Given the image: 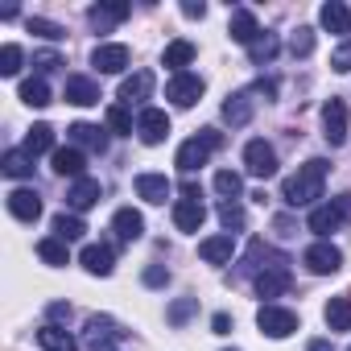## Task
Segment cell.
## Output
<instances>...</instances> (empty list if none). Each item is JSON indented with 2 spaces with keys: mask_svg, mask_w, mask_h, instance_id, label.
<instances>
[{
  "mask_svg": "<svg viewBox=\"0 0 351 351\" xmlns=\"http://www.w3.org/2000/svg\"><path fill=\"white\" fill-rule=\"evenodd\" d=\"M347 219H351V195H339V199H330V203H322V207L310 211V232H314L318 240H326V236L339 232Z\"/></svg>",
  "mask_w": 351,
  "mask_h": 351,
  "instance_id": "3",
  "label": "cell"
},
{
  "mask_svg": "<svg viewBox=\"0 0 351 351\" xmlns=\"http://www.w3.org/2000/svg\"><path fill=\"white\" fill-rule=\"evenodd\" d=\"M128 13H132V9L124 5V0H104V5H91V9H87V21H91V29L108 34V29H112V25H120Z\"/></svg>",
  "mask_w": 351,
  "mask_h": 351,
  "instance_id": "14",
  "label": "cell"
},
{
  "mask_svg": "<svg viewBox=\"0 0 351 351\" xmlns=\"http://www.w3.org/2000/svg\"><path fill=\"white\" fill-rule=\"evenodd\" d=\"M252 285H256V293H261V298H281V293L293 285V273H289V265H277V269L256 273V277H252Z\"/></svg>",
  "mask_w": 351,
  "mask_h": 351,
  "instance_id": "17",
  "label": "cell"
},
{
  "mask_svg": "<svg viewBox=\"0 0 351 351\" xmlns=\"http://www.w3.org/2000/svg\"><path fill=\"white\" fill-rule=\"evenodd\" d=\"M228 34H232V42L252 46V42L261 38V25H256V17H252L248 9H236V13H232V21H228Z\"/></svg>",
  "mask_w": 351,
  "mask_h": 351,
  "instance_id": "26",
  "label": "cell"
},
{
  "mask_svg": "<svg viewBox=\"0 0 351 351\" xmlns=\"http://www.w3.org/2000/svg\"><path fill=\"white\" fill-rule=\"evenodd\" d=\"M318 21H322L326 34H339L347 42V34H351V9L343 5V0H326V5L318 9Z\"/></svg>",
  "mask_w": 351,
  "mask_h": 351,
  "instance_id": "18",
  "label": "cell"
},
{
  "mask_svg": "<svg viewBox=\"0 0 351 351\" xmlns=\"http://www.w3.org/2000/svg\"><path fill=\"white\" fill-rule=\"evenodd\" d=\"M62 95H66V104H75V108H91V104H99V83L87 79V75H66Z\"/></svg>",
  "mask_w": 351,
  "mask_h": 351,
  "instance_id": "15",
  "label": "cell"
},
{
  "mask_svg": "<svg viewBox=\"0 0 351 351\" xmlns=\"http://www.w3.org/2000/svg\"><path fill=\"white\" fill-rule=\"evenodd\" d=\"M219 145H223V132L203 128L199 136H191V141H182V145H178V157H173V165H178L182 173H195L199 165H207V157H211Z\"/></svg>",
  "mask_w": 351,
  "mask_h": 351,
  "instance_id": "2",
  "label": "cell"
},
{
  "mask_svg": "<svg viewBox=\"0 0 351 351\" xmlns=\"http://www.w3.org/2000/svg\"><path fill=\"white\" fill-rule=\"evenodd\" d=\"M219 223L228 228V236L244 232V207H240L236 199H223V203H219Z\"/></svg>",
  "mask_w": 351,
  "mask_h": 351,
  "instance_id": "39",
  "label": "cell"
},
{
  "mask_svg": "<svg viewBox=\"0 0 351 351\" xmlns=\"http://www.w3.org/2000/svg\"><path fill=\"white\" fill-rule=\"evenodd\" d=\"M215 191L223 195V199H240V191H244V178L236 169H219L215 173Z\"/></svg>",
  "mask_w": 351,
  "mask_h": 351,
  "instance_id": "42",
  "label": "cell"
},
{
  "mask_svg": "<svg viewBox=\"0 0 351 351\" xmlns=\"http://www.w3.org/2000/svg\"><path fill=\"white\" fill-rule=\"evenodd\" d=\"M161 62L173 71V75H182L191 62H195V42H186V38H178V42H169L165 46V54H161Z\"/></svg>",
  "mask_w": 351,
  "mask_h": 351,
  "instance_id": "30",
  "label": "cell"
},
{
  "mask_svg": "<svg viewBox=\"0 0 351 351\" xmlns=\"http://www.w3.org/2000/svg\"><path fill=\"white\" fill-rule=\"evenodd\" d=\"M104 120H108V128H112L116 136H132V132H136V124H132V116H128V108H124V104H112Z\"/></svg>",
  "mask_w": 351,
  "mask_h": 351,
  "instance_id": "38",
  "label": "cell"
},
{
  "mask_svg": "<svg viewBox=\"0 0 351 351\" xmlns=\"http://www.w3.org/2000/svg\"><path fill=\"white\" fill-rule=\"evenodd\" d=\"M50 165H54V173H58V178H87V157H83V149H75V145H66V149H54L50 153Z\"/></svg>",
  "mask_w": 351,
  "mask_h": 351,
  "instance_id": "12",
  "label": "cell"
},
{
  "mask_svg": "<svg viewBox=\"0 0 351 351\" xmlns=\"http://www.w3.org/2000/svg\"><path fill=\"white\" fill-rule=\"evenodd\" d=\"M244 169L252 178H273L277 173V149L269 141H248L244 145Z\"/></svg>",
  "mask_w": 351,
  "mask_h": 351,
  "instance_id": "7",
  "label": "cell"
},
{
  "mask_svg": "<svg viewBox=\"0 0 351 351\" xmlns=\"http://www.w3.org/2000/svg\"><path fill=\"white\" fill-rule=\"evenodd\" d=\"M277 232L289 236V232H293V219H289V215H277Z\"/></svg>",
  "mask_w": 351,
  "mask_h": 351,
  "instance_id": "53",
  "label": "cell"
},
{
  "mask_svg": "<svg viewBox=\"0 0 351 351\" xmlns=\"http://www.w3.org/2000/svg\"><path fill=\"white\" fill-rule=\"evenodd\" d=\"M289 54H293V58H310V54H314V29H310V25H298V29L289 34Z\"/></svg>",
  "mask_w": 351,
  "mask_h": 351,
  "instance_id": "40",
  "label": "cell"
},
{
  "mask_svg": "<svg viewBox=\"0 0 351 351\" xmlns=\"http://www.w3.org/2000/svg\"><path fill=\"white\" fill-rule=\"evenodd\" d=\"M9 211H13L21 223H38V215H42L38 191H9Z\"/></svg>",
  "mask_w": 351,
  "mask_h": 351,
  "instance_id": "25",
  "label": "cell"
},
{
  "mask_svg": "<svg viewBox=\"0 0 351 351\" xmlns=\"http://www.w3.org/2000/svg\"><path fill=\"white\" fill-rule=\"evenodd\" d=\"M17 95H21V104H29V108H46V104H54V99H50V83H46L42 75L25 79V83L17 87Z\"/></svg>",
  "mask_w": 351,
  "mask_h": 351,
  "instance_id": "31",
  "label": "cell"
},
{
  "mask_svg": "<svg viewBox=\"0 0 351 351\" xmlns=\"http://www.w3.org/2000/svg\"><path fill=\"white\" fill-rule=\"evenodd\" d=\"M136 136H141L145 145H161V141L169 136V116H165L161 108H141V116H136Z\"/></svg>",
  "mask_w": 351,
  "mask_h": 351,
  "instance_id": "9",
  "label": "cell"
},
{
  "mask_svg": "<svg viewBox=\"0 0 351 351\" xmlns=\"http://www.w3.org/2000/svg\"><path fill=\"white\" fill-rule=\"evenodd\" d=\"M25 29H29V34H38V38H46V42L66 38V29H62L58 21H46V17H29V21H25Z\"/></svg>",
  "mask_w": 351,
  "mask_h": 351,
  "instance_id": "43",
  "label": "cell"
},
{
  "mask_svg": "<svg viewBox=\"0 0 351 351\" xmlns=\"http://www.w3.org/2000/svg\"><path fill=\"white\" fill-rule=\"evenodd\" d=\"M29 157H42V153H54V128L50 124H34L25 132V145H21Z\"/></svg>",
  "mask_w": 351,
  "mask_h": 351,
  "instance_id": "32",
  "label": "cell"
},
{
  "mask_svg": "<svg viewBox=\"0 0 351 351\" xmlns=\"http://www.w3.org/2000/svg\"><path fill=\"white\" fill-rule=\"evenodd\" d=\"M195 310H199V298H178V302H173V306L165 310V318H169L173 326H182V322H186Z\"/></svg>",
  "mask_w": 351,
  "mask_h": 351,
  "instance_id": "44",
  "label": "cell"
},
{
  "mask_svg": "<svg viewBox=\"0 0 351 351\" xmlns=\"http://www.w3.org/2000/svg\"><path fill=\"white\" fill-rule=\"evenodd\" d=\"M248 91H252V95H265V99H277V79H256Z\"/></svg>",
  "mask_w": 351,
  "mask_h": 351,
  "instance_id": "48",
  "label": "cell"
},
{
  "mask_svg": "<svg viewBox=\"0 0 351 351\" xmlns=\"http://www.w3.org/2000/svg\"><path fill=\"white\" fill-rule=\"evenodd\" d=\"M54 236H58V240H66V244H71V240H83V236H87V223H83L75 211H71V215H66V211H58V215H54Z\"/></svg>",
  "mask_w": 351,
  "mask_h": 351,
  "instance_id": "35",
  "label": "cell"
},
{
  "mask_svg": "<svg viewBox=\"0 0 351 351\" xmlns=\"http://www.w3.org/2000/svg\"><path fill=\"white\" fill-rule=\"evenodd\" d=\"M21 62H25V54H21V46H17V42L0 46V75H5V79H13V75L21 71Z\"/></svg>",
  "mask_w": 351,
  "mask_h": 351,
  "instance_id": "41",
  "label": "cell"
},
{
  "mask_svg": "<svg viewBox=\"0 0 351 351\" xmlns=\"http://www.w3.org/2000/svg\"><path fill=\"white\" fill-rule=\"evenodd\" d=\"M128 330H120L108 314H91L87 318V347L91 351H108V343H116V339H124Z\"/></svg>",
  "mask_w": 351,
  "mask_h": 351,
  "instance_id": "11",
  "label": "cell"
},
{
  "mask_svg": "<svg viewBox=\"0 0 351 351\" xmlns=\"http://www.w3.org/2000/svg\"><path fill=\"white\" fill-rule=\"evenodd\" d=\"M99 195H104V186L95 182V178H79V182H71V191H66V207L79 215V211H91L95 203H99Z\"/></svg>",
  "mask_w": 351,
  "mask_h": 351,
  "instance_id": "19",
  "label": "cell"
},
{
  "mask_svg": "<svg viewBox=\"0 0 351 351\" xmlns=\"http://www.w3.org/2000/svg\"><path fill=\"white\" fill-rule=\"evenodd\" d=\"M232 252H236V240H232L228 232H223V236H207V240L199 244V256H203L207 265H228Z\"/></svg>",
  "mask_w": 351,
  "mask_h": 351,
  "instance_id": "27",
  "label": "cell"
},
{
  "mask_svg": "<svg viewBox=\"0 0 351 351\" xmlns=\"http://www.w3.org/2000/svg\"><path fill=\"white\" fill-rule=\"evenodd\" d=\"M79 261H83V269H87L91 277H112V269H116L112 244H87V248L79 252Z\"/></svg>",
  "mask_w": 351,
  "mask_h": 351,
  "instance_id": "16",
  "label": "cell"
},
{
  "mask_svg": "<svg viewBox=\"0 0 351 351\" xmlns=\"http://www.w3.org/2000/svg\"><path fill=\"white\" fill-rule=\"evenodd\" d=\"M306 351H335V347H330V339H310Z\"/></svg>",
  "mask_w": 351,
  "mask_h": 351,
  "instance_id": "52",
  "label": "cell"
},
{
  "mask_svg": "<svg viewBox=\"0 0 351 351\" xmlns=\"http://www.w3.org/2000/svg\"><path fill=\"white\" fill-rule=\"evenodd\" d=\"M322 136H326V145H335V149L347 141V104L335 99V95L322 104Z\"/></svg>",
  "mask_w": 351,
  "mask_h": 351,
  "instance_id": "8",
  "label": "cell"
},
{
  "mask_svg": "<svg viewBox=\"0 0 351 351\" xmlns=\"http://www.w3.org/2000/svg\"><path fill=\"white\" fill-rule=\"evenodd\" d=\"M203 91H207V83H203L199 75H191V71L173 75V79L165 83V99H169L173 108H195V104L203 99Z\"/></svg>",
  "mask_w": 351,
  "mask_h": 351,
  "instance_id": "6",
  "label": "cell"
},
{
  "mask_svg": "<svg viewBox=\"0 0 351 351\" xmlns=\"http://www.w3.org/2000/svg\"><path fill=\"white\" fill-rule=\"evenodd\" d=\"M277 50H281L277 34H261V38L248 46V62H252V66H269V62L277 58Z\"/></svg>",
  "mask_w": 351,
  "mask_h": 351,
  "instance_id": "34",
  "label": "cell"
},
{
  "mask_svg": "<svg viewBox=\"0 0 351 351\" xmlns=\"http://www.w3.org/2000/svg\"><path fill=\"white\" fill-rule=\"evenodd\" d=\"M38 256H42L46 265H54V269H58V265H66V261H71V248H66V240H58V236H46V240L38 244Z\"/></svg>",
  "mask_w": 351,
  "mask_h": 351,
  "instance_id": "37",
  "label": "cell"
},
{
  "mask_svg": "<svg viewBox=\"0 0 351 351\" xmlns=\"http://www.w3.org/2000/svg\"><path fill=\"white\" fill-rule=\"evenodd\" d=\"M132 186H136V195H141L145 203H153V207H161V203L169 199V191H173L165 173H136Z\"/></svg>",
  "mask_w": 351,
  "mask_h": 351,
  "instance_id": "20",
  "label": "cell"
},
{
  "mask_svg": "<svg viewBox=\"0 0 351 351\" xmlns=\"http://www.w3.org/2000/svg\"><path fill=\"white\" fill-rule=\"evenodd\" d=\"M182 17L199 21V17H207V5H203V0H186V5H182Z\"/></svg>",
  "mask_w": 351,
  "mask_h": 351,
  "instance_id": "49",
  "label": "cell"
},
{
  "mask_svg": "<svg viewBox=\"0 0 351 351\" xmlns=\"http://www.w3.org/2000/svg\"><path fill=\"white\" fill-rule=\"evenodd\" d=\"M112 232H116V240L132 244V240H141V236H145V215H141V211H132V207H120V211L112 215Z\"/></svg>",
  "mask_w": 351,
  "mask_h": 351,
  "instance_id": "22",
  "label": "cell"
},
{
  "mask_svg": "<svg viewBox=\"0 0 351 351\" xmlns=\"http://www.w3.org/2000/svg\"><path fill=\"white\" fill-rule=\"evenodd\" d=\"M0 169H5L9 178H34V157L25 149H9L5 157H0Z\"/></svg>",
  "mask_w": 351,
  "mask_h": 351,
  "instance_id": "33",
  "label": "cell"
},
{
  "mask_svg": "<svg viewBox=\"0 0 351 351\" xmlns=\"http://www.w3.org/2000/svg\"><path fill=\"white\" fill-rule=\"evenodd\" d=\"M34 66H38V75L46 79L50 71H58V66H62V58H58L54 50H42V54H34Z\"/></svg>",
  "mask_w": 351,
  "mask_h": 351,
  "instance_id": "46",
  "label": "cell"
},
{
  "mask_svg": "<svg viewBox=\"0 0 351 351\" xmlns=\"http://www.w3.org/2000/svg\"><path fill=\"white\" fill-rule=\"evenodd\" d=\"M128 46H120V42H108V46H95V54H91V66L99 71V75H120L124 66H128Z\"/></svg>",
  "mask_w": 351,
  "mask_h": 351,
  "instance_id": "13",
  "label": "cell"
},
{
  "mask_svg": "<svg viewBox=\"0 0 351 351\" xmlns=\"http://www.w3.org/2000/svg\"><path fill=\"white\" fill-rule=\"evenodd\" d=\"M326 326L330 330H351V293L326 302Z\"/></svg>",
  "mask_w": 351,
  "mask_h": 351,
  "instance_id": "36",
  "label": "cell"
},
{
  "mask_svg": "<svg viewBox=\"0 0 351 351\" xmlns=\"http://www.w3.org/2000/svg\"><path fill=\"white\" fill-rule=\"evenodd\" d=\"M66 141H71L75 149H91V153H104V149H108L104 128H99V124H83V120L66 128Z\"/></svg>",
  "mask_w": 351,
  "mask_h": 351,
  "instance_id": "21",
  "label": "cell"
},
{
  "mask_svg": "<svg viewBox=\"0 0 351 351\" xmlns=\"http://www.w3.org/2000/svg\"><path fill=\"white\" fill-rule=\"evenodd\" d=\"M326 161L322 157H310L293 178H285V186H281V199L289 203V207H310L314 199H322V182H326Z\"/></svg>",
  "mask_w": 351,
  "mask_h": 351,
  "instance_id": "1",
  "label": "cell"
},
{
  "mask_svg": "<svg viewBox=\"0 0 351 351\" xmlns=\"http://www.w3.org/2000/svg\"><path fill=\"white\" fill-rule=\"evenodd\" d=\"M223 120H228L232 128H244V124L252 120V91H236V95H228V104H223Z\"/></svg>",
  "mask_w": 351,
  "mask_h": 351,
  "instance_id": "29",
  "label": "cell"
},
{
  "mask_svg": "<svg viewBox=\"0 0 351 351\" xmlns=\"http://www.w3.org/2000/svg\"><path fill=\"white\" fill-rule=\"evenodd\" d=\"M302 265H306L314 277H330V273L343 269V252H339L330 240H314V244L302 252Z\"/></svg>",
  "mask_w": 351,
  "mask_h": 351,
  "instance_id": "5",
  "label": "cell"
},
{
  "mask_svg": "<svg viewBox=\"0 0 351 351\" xmlns=\"http://www.w3.org/2000/svg\"><path fill=\"white\" fill-rule=\"evenodd\" d=\"M50 318H54V322L71 318V306H66V302H54V306H50Z\"/></svg>",
  "mask_w": 351,
  "mask_h": 351,
  "instance_id": "51",
  "label": "cell"
},
{
  "mask_svg": "<svg viewBox=\"0 0 351 351\" xmlns=\"http://www.w3.org/2000/svg\"><path fill=\"white\" fill-rule=\"evenodd\" d=\"M211 330H215V335H232V318H228V314H215V318H211Z\"/></svg>",
  "mask_w": 351,
  "mask_h": 351,
  "instance_id": "50",
  "label": "cell"
},
{
  "mask_svg": "<svg viewBox=\"0 0 351 351\" xmlns=\"http://www.w3.org/2000/svg\"><path fill=\"white\" fill-rule=\"evenodd\" d=\"M165 281H169V269H165V265H149V269H145V285H149V289H161Z\"/></svg>",
  "mask_w": 351,
  "mask_h": 351,
  "instance_id": "47",
  "label": "cell"
},
{
  "mask_svg": "<svg viewBox=\"0 0 351 351\" xmlns=\"http://www.w3.org/2000/svg\"><path fill=\"white\" fill-rule=\"evenodd\" d=\"M330 71H339V75H347V71H351V38L335 46V54H330Z\"/></svg>",
  "mask_w": 351,
  "mask_h": 351,
  "instance_id": "45",
  "label": "cell"
},
{
  "mask_svg": "<svg viewBox=\"0 0 351 351\" xmlns=\"http://www.w3.org/2000/svg\"><path fill=\"white\" fill-rule=\"evenodd\" d=\"M149 95H153V71H132V75L120 83L124 108H128V104H141V99H149Z\"/></svg>",
  "mask_w": 351,
  "mask_h": 351,
  "instance_id": "24",
  "label": "cell"
},
{
  "mask_svg": "<svg viewBox=\"0 0 351 351\" xmlns=\"http://www.w3.org/2000/svg\"><path fill=\"white\" fill-rule=\"evenodd\" d=\"M203 219H207L203 203H195V199H178V203H173V228H178V232H199Z\"/></svg>",
  "mask_w": 351,
  "mask_h": 351,
  "instance_id": "23",
  "label": "cell"
},
{
  "mask_svg": "<svg viewBox=\"0 0 351 351\" xmlns=\"http://www.w3.org/2000/svg\"><path fill=\"white\" fill-rule=\"evenodd\" d=\"M38 343H42L46 351H79V339H75L66 326H58V322H46V326L38 330Z\"/></svg>",
  "mask_w": 351,
  "mask_h": 351,
  "instance_id": "28",
  "label": "cell"
},
{
  "mask_svg": "<svg viewBox=\"0 0 351 351\" xmlns=\"http://www.w3.org/2000/svg\"><path fill=\"white\" fill-rule=\"evenodd\" d=\"M256 326H261V335H269V339H289V335L298 330V314L285 310V306L265 302V306L256 310Z\"/></svg>",
  "mask_w": 351,
  "mask_h": 351,
  "instance_id": "4",
  "label": "cell"
},
{
  "mask_svg": "<svg viewBox=\"0 0 351 351\" xmlns=\"http://www.w3.org/2000/svg\"><path fill=\"white\" fill-rule=\"evenodd\" d=\"M277 265H289V256H281V252H273L265 240H252V248H248V256L240 261V273H265V269H277Z\"/></svg>",
  "mask_w": 351,
  "mask_h": 351,
  "instance_id": "10",
  "label": "cell"
}]
</instances>
